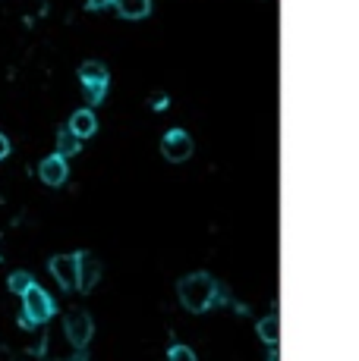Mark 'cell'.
Listing matches in <instances>:
<instances>
[{
	"label": "cell",
	"instance_id": "6da1fadb",
	"mask_svg": "<svg viewBox=\"0 0 359 361\" xmlns=\"http://www.w3.org/2000/svg\"><path fill=\"white\" fill-rule=\"evenodd\" d=\"M177 292H180L183 308L193 311V314H202V311H208L211 305H215L217 283L211 280L208 273H189L186 280H180Z\"/></svg>",
	"mask_w": 359,
	"mask_h": 361
},
{
	"label": "cell",
	"instance_id": "7a4b0ae2",
	"mask_svg": "<svg viewBox=\"0 0 359 361\" xmlns=\"http://www.w3.org/2000/svg\"><path fill=\"white\" fill-rule=\"evenodd\" d=\"M79 79H83L85 91H89V101L91 104H101L107 95V82H111V75H107V67L105 63H98V60H89V63H83L79 67Z\"/></svg>",
	"mask_w": 359,
	"mask_h": 361
},
{
	"label": "cell",
	"instance_id": "3957f363",
	"mask_svg": "<svg viewBox=\"0 0 359 361\" xmlns=\"http://www.w3.org/2000/svg\"><path fill=\"white\" fill-rule=\"evenodd\" d=\"M23 302H25V311H23V314L29 317L32 324H45L47 317L54 314V302H51V295H47L45 289H38L35 283H32V286L23 292Z\"/></svg>",
	"mask_w": 359,
	"mask_h": 361
},
{
	"label": "cell",
	"instance_id": "277c9868",
	"mask_svg": "<svg viewBox=\"0 0 359 361\" xmlns=\"http://www.w3.org/2000/svg\"><path fill=\"white\" fill-rule=\"evenodd\" d=\"M161 154H164L171 163L189 161V154H193V139H189V132L171 129V132L164 135V141H161Z\"/></svg>",
	"mask_w": 359,
	"mask_h": 361
},
{
	"label": "cell",
	"instance_id": "5b68a950",
	"mask_svg": "<svg viewBox=\"0 0 359 361\" xmlns=\"http://www.w3.org/2000/svg\"><path fill=\"white\" fill-rule=\"evenodd\" d=\"M67 339L73 342L76 349L89 346V339H91V317L85 314V311H69V317H67Z\"/></svg>",
	"mask_w": 359,
	"mask_h": 361
},
{
	"label": "cell",
	"instance_id": "8992f818",
	"mask_svg": "<svg viewBox=\"0 0 359 361\" xmlns=\"http://www.w3.org/2000/svg\"><path fill=\"white\" fill-rule=\"evenodd\" d=\"M98 280H101V264H98L91 255L79 251V255H76V286L83 289V292H89Z\"/></svg>",
	"mask_w": 359,
	"mask_h": 361
},
{
	"label": "cell",
	"instance_id": "52a82bcc",
	"mask_svg": "<svg viewBox=\"0 0 359 361\" xmlns=\"http://www.w3.org/2000/svg\"><path fill=\"white\" fill-rule=\"evenodd\" d=\"M47 267H51L54 280H57L63 289L76 286V255H54V258L47 261Z\"/></svg>",
	"mask_w": 359,
	"mask_h": 361
},
{
	"label": "cell",
	"instance_id": "ba28073f",
	"mask_svg": "<svg viewBox=\"0 0 359 361\" xmlns=\"http://www.w3.org/2000/svg\"><path fill=\"white\" fill-rule=\"evenodd\" d=\"M38 173H41V179H45L47 185H63L67 183V157H60V154H51L41 161V167H38Z\"/></svg>",
	"mask_w": 359,
	"mask_h": 361
},
{
	"label": "cell",
	"instance_id": "9c48e42d",
	"mask_svg": "<svg viewBox=\"0 0 359 361\" xmlns=\"http://www.w3.org/2000/svg\"><path fill=\"white\" fill-rule=\"evenodd\" d=\"M67 129H69V132H73L79 141H83V139H89V135H95L98 119H95V113H91V110H76L73 117H69Z\"/></svg>",
	"mask_w": 359,
	"mask_h": 361
},
{
	"label": "cell",
	"instance_id": "30bf717a",
	"mask_svg": "<svg viewBox=\"0 0 359 361\" xmlns=\"http://www.w3.org/2000/svg\"><path fill=\"white\" fill-rule=\"evenodd\" d=\"M123 19H145L151 13V0H111Z\"/></svg>",
	"mask_w": 359,
	"mask_h": 361
},
{
	"label": "cell",
	"instance_id": "8fae6325",
	"mask_svg": "<svg viewBox=\"0 0 359 361\" xmlns=\"http://www.w3.org/2000/svg\"><path fill=\"white\" fill-rule=\"evenodd\" d=\"M259 336H262L265 342H268V346L274 349V346H277V339H281V321H277L274 314L265 317V321H259Z\"/></svg>",
	"mask_w": 359,
	"mask_h": 361
},
{
	"label": "cell",
	"instance_id": "7c38bea8",
	"mask_svg": "<svg viewBox=\"0 0 359 361\" xmlns=\"http://www.w3.org/2000/svg\"><path fill=\"white\" fill-rule=\"evenodd\" d=\"M79 145H83V141L76 139L69 129H60V132H57V154L60 157H73L76 151H79Z\"/></svg>",
	"mask_w": 359,
	"mask_h": 361
},
{
	"label": "cell",
	"instance_id": "4fadbf2b",
	"mask_svg": "<svg viewBox=\"0 0 359 361\" xmlns=\"http://www.w3.org/2000/svg\"><path fill=\"white\" fill-rule=\"evenodd\" d=\"M29 286H32V273L16 270L13 277H10V292H13V295H23Z\"/></svg>",
	"mask_w": 359,
	"mask_h": 361
},
{
	"label": "cell",
	"instance_id": "5bb4252c",
	"mask_svg": "<svg viewBox=\"0 0 359 361\" xmlns=\"http://www.w3.org/2000/svg\"><path fill=\"white\" fill-rule=\"evenodd\" d=\"M167 361H195V355L189 346H173L171 355H167Z\"/></svg>",
	"mask_w": 359,
	"mask_h": 361
},
{
	"label": "cell",
	"instance_id": "9a60e30c",
	"mask_svg": "<svg viewBox=\"0 0 359 361\" xmlns=\"http://www.w3.org/2000/svg\"><path fill=\"white\" fill-rule=\"evenodd\" d=\"M151 107H155V110H164V107H167V95H155V97H151Z\"/></svg>",
	"mask_w": 359,
	"mask_h": 361
},
{
	"label": "cell",
	"instance_id": "2e32d148",
	"mask_svg": "<svg viewBox=\"0 0 359 361\" xmlns=\"http://www.w3.org/2000/svg\"><path fill=\"white\" fill-rule=\"evenodd\" d=\"M10 154V139L3 132H0V161H3V157Z\"/></svg>",
	"mask_w": 359,
	"mask_h": 361
},
{
	"label": "cell",
	"instance_id": "e0dca14e",
	"mask_svg": "<svg viewBox=\"0 0 359 361\" xmlns=\"http://www.w3.org/2000/svg\"><path fill=\"white\" fill-rule=\"evenodd\" d=\"M107 3H111V0H89L91 10H101V7H107Z\"/></svg>",
	"mask_w": 359,
	"mask_h": 361
},
{
	"label": "cell",
	"instance_id": "ac0fdd59",
	"mask_svg": "<svg viewBox=\"0 0 359 361\" xmlns=\"http://www.w3.org/2000/svg\"><path fill=\"white\" fill-rule=\"evenodd\" d=\"M19 327H23V330H32V327H35V324H32V321H29V317H19Z\"/></svg>",
	"mask_w": 359,
	"mask_h": 361
},
{
	"label": "cell",
	"instance_id": "d6986e66",
	"mask_svg": "<svg viewBox=\"0 0 359 361\" xmlns=\"http://www.w3.org/2000/svg\"><path fill=\"white\" fill-rule=\"evenodd\" d=\"M69 361H89V358H85V355H76V358H69Z\"/></svg>",
	"mask_w": 359,
	"mask_h": 361
},
{
	"label": "cell",
	"instance_id": "ffe728a7",
	"mask_svg": "<svg viewBox=\"0 0 359 361\" xmlns=\"http://www.w3.org/2000/svg\"><path fill=\"white\" fill-rule=\"evenodd\" d=\"M271 361H277V352H271Z\"/></svg>",
	"mask_w": 359,
	"mask_h": 361
}]
</instances>
